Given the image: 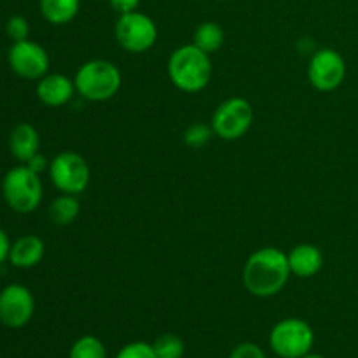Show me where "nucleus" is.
<instances>
[{
    "label": "nucleus",
    "instance_id": "1",
    "mask_svg": "<svg viewBox=\"0 0 358 358\" xmlns=\"http://www.w3.org/2000/svg\"><path fill=\"white\" fill-rule=\"evenodd\" d=\"M287 254L280 248L264 247L255 250L243 266V285L252 296L273 297L282 292L290 278Z\"/></svg>",
    "mask_w": 358,
    "mask_h": 358
},
{
    "label": "nucleus",
    "instance_id": "2",
    "mask_svg": "<svg viewBox=\"0 0 358 358\" xmlns=\"http://www.w3.org/2000/svg\"><path fill=\"white\" fill-rule=\"evenodd\" d=\"M168 76L173 86L184 93L203 91L212 79L210 55L196 48L194 44L180 45L168 59Z\"/></svg>",
    "mask_w": 358,
    "mask_h": 358
},
{
    "label": "nucleus",
    "instance_id": "3",
    "mask_svg": "<svg viewBox=\"0 0 358 358\" xmlns=\"http://www.w3.org/2000/svg\"><path fill=\"white\" fill-rule=\"evenodd\" d=\"M76 90L87 101H107L121 90L122 76L117 65L107 59H90L77 69Z\"/></svg>",
    "mask_w": 358,
    "mask_h": 358
},
{
    "label": "nucleus",
    "instance_id": "4",
    "mask_svg": "<svg viewBox=\"0 0 358 358\" xmlns=\"http://www.w3.org/2000/svg\"><path fill=\"white\" fill-rule=\"evenodd\" d=\"M2 196L13 212L21 215L35 212L44 196L41 175L31 171L27 164L10 168L2 178Z\"/></svg>",
    "mask_w": 358,
    "mask_h": 358
},
{
    "label": "nucleus",
    "instance_id": "5",
    "mask_svg": "<svg viewBox=\"0 0 358 358\" xmlns=\"http://www.w3.org/2000/svg\"><path fill=\"white\" fill-rule=\"evenodd\" d=\"M315 343L313 329L301 318H285L269 332V346L282 358H301L311 352Z\"/></svg>",
    "mask_w": 358,
    "mask_h": 358
},
{
    "label": "nucleus",
    "instance_id": "6",
    "mask_svg": "<svg viewBox=\"0 0 358 358\" xmlns=\"http://www.w3.org/2000/svg\"><path fill=\"white\" fill-rule=\"evenodd\" d=\"M49 178L63 194L79 196L90 185V164L80 154L63 150L49 163Z\"/></svg>",
    "mask_w": 358,
    "mask_h": 358
},
{
    "label": "nucleus",
    "instance_id": "7",
    "mask_svg": "<svg viewBox=\"0 0 358 358\" xmlns=\"http://www.w3.org/2000/svg\"><path fill=\"white\" fill-rule=\"evenodd\" d=\"M252 122H254V108H252L250 101L240 96H233L227 98L215 108L210 124H212L215 136L227 140V142H234L247 135Z\"/></svg>",
    "mask_w": 358,
    "mask_h": 358
},
{
    "label": "nucleus",
    "instance_id": "8",
    "mask_svg": "<svg viewBox=\"0 0 358 358\" xmlns=\"http://www.w3.org/2000/svg\"><path fill=\"white\" fill-rule=\"evenodd\" d=\"M115 38L124 51L140 55V52H147L156 44L157 27L150 16L140 10H133L117 17Z\"/></svg>",
    "mask_w": 358,
    "mask_h": 358
},
{
    "label": "nucleus",
    "instance_id": "9",
    "mask_svg": "<svg viewBox=\"0 0 358 358\" xmlns=\"http://www.w3.org/2000/svg\"><path fill=\"white\" fill-rule=\"evenodd\" d=\"M345 77L346 62L341 52L332 48H324L311 55L310 65H308V79L315 90L324 91V93L338 90Z\"/></svg>",
    "mask_w": 358,
    "mask_h": 358
},
{
    "label": "nucleus",
    "instance_id": "10",
    "mask_svg": "<svg viewBox=\"0 0 358 358\" xmlns=\"http://www.w3.org/2000/svg\"><path fill=\"white\" fill-rule=\"evenodd\" d=\"M7 62H9L10 70L24 80L42 79L48 73L49 63H51L48 51L30 38L13 42L7 52Z\"/></svg>",
    "mask_w": 358,
    "mask_h": 358
},
{
    "label": "nucleus",
    "instance_id": "11",
    "mask_svg": "<svg viewBox=\"0 0 358 358\" xmlns=\"http://www.w3.org/2000/svg\"><path fill=\"white\" fill-rule=\"evenodd\" d=\"M35 313V297L21 283H10L0 290V322L9 329H21Z\"/></svg>",
    "mask_w": 358,
    "mask_h": 358
},
{
    "label": "nucleus",
    "instance_id": "12",
    "mask_svg": "<svg viewBox=\"0 0 358 358\" xmlns=\"http://www.w3.org/2000/svg\"><path fill=\"white\" fill-rule=\"evenodd\" d=\"M35 93L45 107L56 108L69 103L77 90L73 79L66 77L65 73H45L42 79L37 80Z\"/></svg>",
    "mask_w": 358,
    "mask_h": 358
},
{
    "label": "nucleus",
    "instance_id": "13",
    "mask_svg": "<svg viewBox=\"0 0 358 358\" xmlns=\"http://www.w3.org/2000/svg\"><path fill=\"white\" fill-rule=\"evenodd\" d=\"M287 259H289L290 273L297 278H311L324 266V254L317 245L311 243L296 245L287 254Z\"/></svg>",
    "mask_w": 358,
    "mask_h": 358
},
{
    "label": "nucleus",
    "instance_id": "14",
    "mask_svg": "<svg viewBox=\"0 0 358 358\" xmlns=\"http://www.w3.org/2000/svg\"><path fill=\"white\" fill-rule=\"evenodd\" d=\"M45 255V245L35 234H24L20 236L10 247L9 262L14 268L30 269L42 262Z\"/></svg>",
    "mask_w": 358,
    "mask_h": 358
},
{
    "label": "nucleus",
    "instance_id": "15",
    "mask_svg": "<svg viewBox=\"0 0 358 358\" xmlns=\"http://www.w3.org/2000/svg\"><path fill=\"white\" fill-rule=\"evenodd\" d=\"M41 149V136H38L37 128L30 122H20L13 128L9 135V150L20 163H27L30 157Z\"/></svg>",
    "mask_w": 358,
    "mask_h": 358
},
{
    "label": "nucleus",
    "instance_id": "16",
    "mask_svg": "<svg viewBox=\"0 0 358 358\" xmlns=\"http://www.w3.org/2000/svg\"><path fill=\"white\" fill-rule=\"evenodd\" d=\"M80 0H38L42 17L55 27L70 23L77 16Z\"/></svg>",
    "mask_w": 358,
    "mask_h": 358
},
{
    "label": "nucleus",
    "instance_id": "17",
    "mask_svg": "<svg viewBox=\"0 0 358 358\" xmlns=\"http://www.w3.org/2000/svg\"><path fill=\"white\" fill-rule=\"evenodd\" d=\"M80 203L73 194H59L49 205V219L56 226H69L79 217Z\"/></svg>",
    "mask_w": 358,
    "mask_h": 358
},
{
    "label": "nucleus",
    "instance_id": "18",
    "mask_svg": "<svg viewBox=\"0 0 358 358\" xmlns=\"http://www.w3.org/2000/svg\"><path fill=\"white\" fill-rule=\"evenodd\" d=\"M224 38H226V34H224L222 27L219 23L205 21V23L196 28L192 44L201 49V51H205L206 55H213L224 45Z\"/></svg>",
    "mask_w": 358,
    "mask_h": 358
},
{
    "label": "nucleus",
    "instance_id": "19",
    "mask_svg": "<svg viewBox=\"0 0 358 358\" xmlns=\"http://www.w3.org/2000/svg\"><path fill=\"white\" fill-rule=\"evenodd\" d=\"M69 358H107V350L96 336H83L72 345Z\"/></svg>",
    "mask_w": 358,
    "mask_h": 358
},
{
    "label": "nucleus",
    "instance_id": "20",
    "mask_svg": "<svg viewBox=\"0 0 358 358\" xmlns=\"http://www.w3.org/2000/svg\"><path fill=\"white\" fill-rule=\"evenodd\" d=\"M152 346L157 358H182L185 352L184 341L175 334L159 336Z\"/></svg>",
    "mask_w": 358,
    "mask_h": 358
},
{
    "label": "nucleus",
    "instance_id": "21",
    "mask_svg": "<svg viewBox=\"0 0 358 358\" xmlns=\"http://www.w3.org/2000/svg\"><path fill=\"white\" fill-rule=\"evenodd\" d=\"M213 129L212 124H205V122H194L189 126L184 133V143L191 149H201L205 147L210 140L213 138Z\"/></svg>",
    "mask_w": 358,
    "mask_h": 358
},
{
    "label": "nucleus",
    "instance_id": "22",
    "mask_svg": "<svg viewBox=\"0 0 358 358\" xmlns=\"http://www.w3.org/2000/svg\"><path fill=\"white\" fill-rule=\"evenodd\" d=\"M6 34L13 42L27 41L28 35H30V23H28L27 17L20 16V14L10 16L6 23Z\"/></svg>",
    "mask_w": 358,
    "mask_h": 358
},
{
    "label": "nucleus",
    "instance_id": "23",
    "mask_svg": "<svg viewBox=\"0 0 358 358\" xmlns=\"http://www.w3.org/2000/svg\"><path fill=\"white\" fill-rule=\"evenodd\" d=\"M115 358H157V357H156V352H154L152 345L143 341H135L122 346V348L117 352V355H115Z\"/></svg>",
    "mask_w": 358,
    "mask_h": 358
},
{
    "label": "nucleus",
    "instance_id": "24",
    "mask_svg": "<svg viewBox=\"0 0 358 358\" xmlns=\"http://www.w3.org/2000/svg\"><path fill=\"white\" fill-rule=\"evenodd\" d=\"M229 358H266V355L255 343H241L231 352Z\"/></svg>",
    "mask_w": 358,
    "mask_h": 358
},
{
    "label": "nucleus",
    "instance_id": "25",
    "mask_svg": "<svg viewBox=\"0 0 358 358\" xmlns=\"http://www.w3.org/2000/svg\"><path fill=\"white\" fill-rule=\"evenodd\" d=\"M108 3L121 16V14H128L138 9L140 0H108Z\"/></svg>",
    "mask_w": 358,
    "mask_h": 358
},
{
    "label": "nucleus",
    "instance_id": "26",
    "mask_svg": "<svg viewBox=\"0 0 358 358\" xmlns=\"http://www.w3.org/2000/svg\"><path fill=\"white\" fill-rule=\"evenodd\" d=\"M49 163H51V161H48L45 159V156H42L41 152H37L34 157H30V159H28L24 164H27L31 171H35V173L41 175V173H44V171L49 170Z\"/></svg>",
    "mask_w": 358,
    "mask_h": 358
},
{
    "label": "nucleus",
    "instance_id": "27",
    "mask_svg": "<svg viewBox=\"0 0 358 358\" xmlns=\"http://www.w3.org/2000/svg\"><path fill=\"white\" fill-rule=\"evenodd\" d=\"M10 247H13V243H10L9 236H7L6 231L0 227V264H3L6 261H9Z\"/></svg>",
    "mask_w": 358,
    "mask_h": 358
},
{
    "label": "nucleus",
    "instance_id": "28",
    "mask_svg": "<svg viewBox=\"0 0 358 358\" xmlns=\"http://www.w3.org/2000/svg\"><path fill=\"white\" fill-rule=\"evenodd\" d=\"M301 358H325V357H322V355H317V353H306V355H304V357H301Z\"/></svg>",
    "mask_w": 358,
    "mask_h": 358
}]
</instances>
